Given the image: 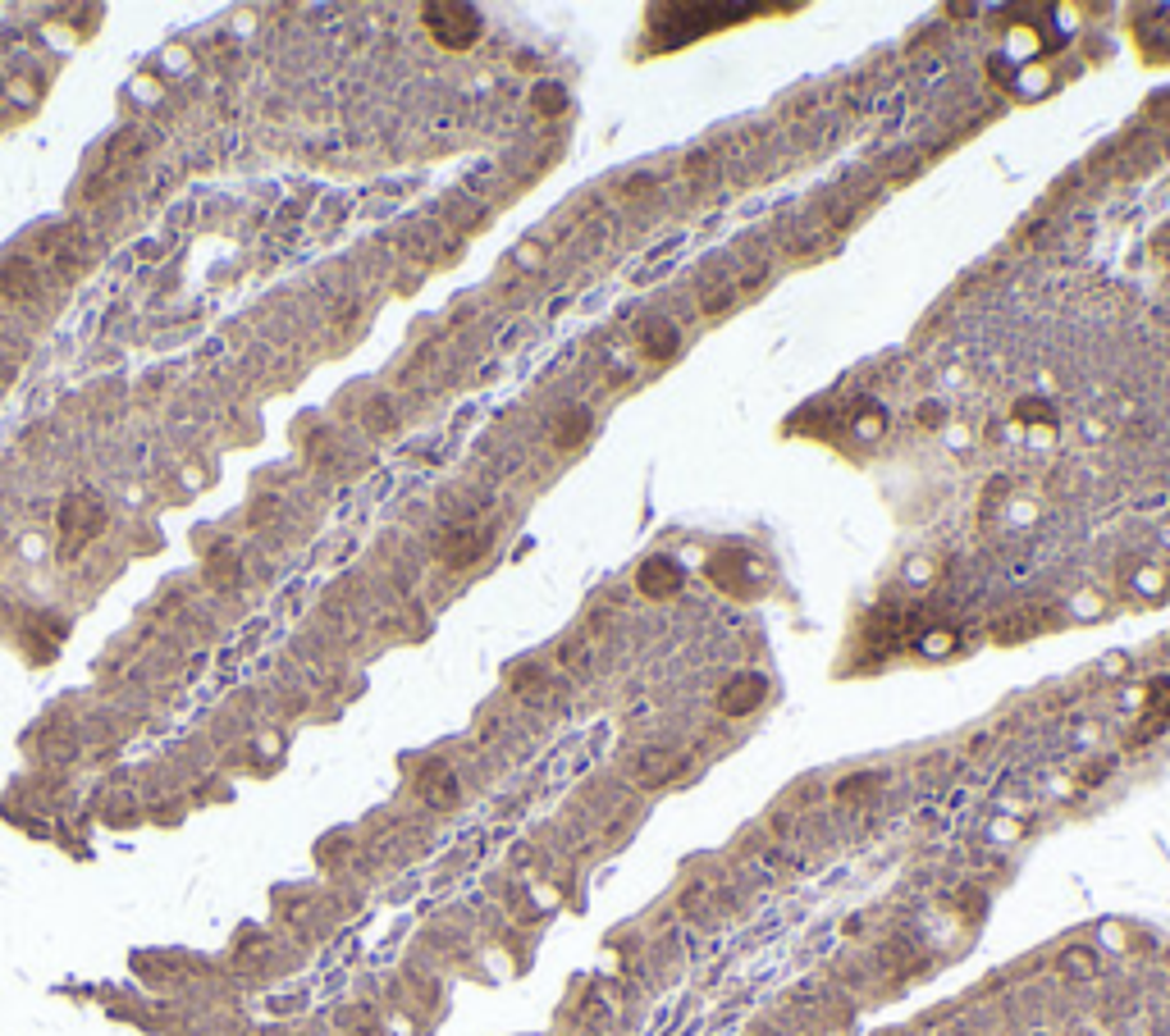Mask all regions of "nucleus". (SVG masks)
<instances>
[{"label":"nucleus","instance_id":"1","mask_svg":"<svg viewBox=\"0 0 1170 1036\" xmlns=\"http://www.w3.org/2000/svg\"><path fill=\"white\" fill-rule=\"evenodd\" d=\"M754 5H664L654 9V46H686V41L727 27L732 19H750Z\"/></svg>","mask_w":1170,"mask_h":1036},{"label":"nucleus","instance_id":"14","mask_svg":"<svg viewBox=\"0 0 1170 1036\" xmlns=\"http://www.w3.org/2000/svg\"><path fill=\"white\" fill-rule=\"evenodd\" d=\"M860 407H864V416L856 411V434H864V438H878V434L887 430V411L878 407V403H869V397H864Z\"/></svg>","mask_w":1170,"mask_h":1036},{"label":"nucleus","instance_id":"8","mask_svg":"<svg viewBox=\"0 0 1170 1036\" xmlns=\"http://www.w3.org/2000/svg\"><path fill=\"white\" fill-rule=\"evenodd\" d=\"M1138 41L1152 60H1170V9H1152L1138 19Z\"/></svg>","mask_w":1170,"mask_h":1036},{"label":"nucleus","instance_id":"4","mask_svg":"<svg viewBox=\"0 0 1170 1036\" xmlns=\"http://www.w3.org/2000/svg\"><path fill=\"white\" fill-rule=\"evenodd\" d=\"M905 630H910V617H905L901 607L883 603V607H878V612L869 617V626H864V648H869V658L891 653V648L905 640Z\"/></svg>","mask_w":1170,"mask_h":1036},{"label":"nucleus","instance_id":"15","mask_svg":"<svg viewBox=\"0 0 1170 1036\" xmlns=\"http://www.w3.org/2000/svg\"><path fill=\"white\" fill-rule=\"evenodd\" d=\"M1061 969L1075 973V977H1093L1097 973V955H1093V950H1066Z\"/></svg>","mask_w":1170,"mask_h":1036},{"label":"nucleus","instance_id":"3","mask_svg":"<svg viewBox=\"0 0 1170 1036\" xmlns=\"http://www.w3.org/2000/svg\"><path fill=\"white\" fill-rule=\"evenodd\" d=\"M425 27L439 46L448 51H466L480 37V14L472 5H453V0H439V5H425Z\"/></svg>","mask_w":1170,"mask_h":1036},{"label":"nucleus","instance_id":"10","mask_svg":"<svg viewBox=\"0 0 1170 1036\" xmlns=\"http://www.w3.org/2000/svg\"><path fill=\"white\" fill-rule=\"evenodd\" d=\"M672 771H677V758H672L668 749H645V754L636 758V777H640L645 785H658V781H668Z\"/></svg>","mask_w":1170,"mask_h":1036},{"label":"nucleus","instance_id":"16","mask_svg":"<svg viewBox=\"0 0 1170 1036\" xmlns=\"http://www.w3.org/2000/svg\"><path fill=\"white\" fill-rule=\"evenodd\" d=\"M874 785H883V777H874V771H869V777H850V781H842V785H837V795H842V799H860V795H869Z\"/></svg>","mask_w":1170,"mask_h":1036},{"label":"nucleus","instance_id":"12","mask_svg":"<svg viewBox=\"0 0 1170 1036\" xmlns=\"http://www.w3.org/2000/svg\"><path fill=\"white\" fill-rule=\"evenodd\" d=\"M531 105L540 110V115H562V110H568V87H562V82H540V87L531 92Z\"/></svg>","mask_w":1170,"mask_h":1036},{"label":"nucleus","instance_id":"7","mask_svg":"<svg viewBox=\"0 0 1170 1036\" xmlns=\"http://www.w3.org/2000/svg\"><path fill=\"white\" fill-rule=\"evenodd\" d=\"M1166 726H1170V676H1157V681L1148 685V708H1144V722H1138V730H1134V744L1157 740Z\"/></svg>","mask_w":1170,"mask_h":1036},{"label":"nucleus","instance_id":"9","mask_svg":"<svg viewBox=\"0 0 1170 1036\" xmlns=\"http://www.w3.org/2000/svg\"><path fill=\"white\" fill-rule=\"evenodd\" d=\"M645 352L654 356V361H664V356H672L682 348V334H677V325H668V320H650L645 325Z\"/></svg>","mask_w":1170,"mask_h":1036},{"label":"nucleus","instance_id":"13","mask_svg":"<svg viewBox=\"0 0 1170 1036\" xmlns=\"http://www.w3.org/2000/svg\"><path fill=\"white\" fill-rule=\"evenodd\" d=\"M1015 421L1020 425H1056V411H1052V403H1042V397H1020V403H1015Z\"/></svg>","mask_w":1170,"mask_h":1036},{"label":"nucleus","instance_id":"6","mask_svg":"<svg viewBox=\"0 0 1170 1036\" xmlns=\"http://www.w3.org/2000/svg\"><path fill=\"white\" fill-rule=\"evenodd\" d=\"M764 695H768V681H764V676H754V671L732 676V681L718 689V712H723V717H746L750 708H760Z\"/></svg>","mask_w":1170,"mask_h":1036},{"label":"nucleus","instance_id":"17","mask_svg":"<svg viewBox=\"0 0 1170 1036\" xmlns=\"http://www.w3.org/2000/svg\"><path fill=\"white\" fill-rule=\"evenodd\" d=\"M942 416H946V411H942L938 403H924V407H919V421H924L928 430H933V425H942Z\"/></svg>","mask_w":1170,"mask_h":1036},{"label":"nucleus","instance_id":"2","mask_svg":"<svg viewBox=\"0 0 1170 1036\" xmlns=\"http://www.w3.org/2000/svg\"><path fill=\"white\" fill-rule=\"evenodd\" d=\"M709 580L723 593H732V599H754V593H764V585H768L764 566L754 562L750 552H741V548L713 552V558H709Z\"/></svg>","mask_w":1170,"mask_h":1036},{"label":"nucleus","instance_id":"5","mask_svg":"<svg viewBox=\"0 0 1170 1036\" xmlns=\"http://www.w3.org/2000/svg\"><path fill=\"white\" fill-rule=\"evenodd\" d=\"M682 566L672 562V558H650L636 571V589L645 593V599H654V603H664V599H677L682 593Z\"/></svg>","mask_w":1170,"mask_h":1036},{"label":"nucleus","instance_id":"11","mask_svg":"<svg viewBox=\"0 0 1170 1036\" xmlns=\"http://www.w3.org/2000/svg\"><path fill=\"white\" fill-rule=\"evenodd\" d=\"M586 434H590V411H586V407H572L568 416L558 421V430H554V444H558V448H576V444H581Z\"/></svg>","mask_w":1170,"mask_h":1036}]
</instances>
